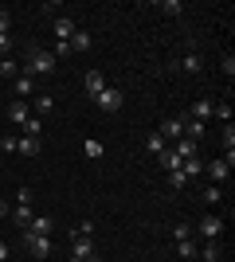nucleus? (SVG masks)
<instances>
[{
  "label": "nucleus",
  "mask_w": 235,
  "mask_h": 262,
  "mask_svg": "<svg viewBox=\"0 0 235 262\" xmlns=\"http://www.w3.org/2000/svg\"><path fill=\"white\" fill-rule=\"evenodd\" d=\"M55 71V55L44 51V47H28V63L20 67V75H51Z\"/></svg>",
  "instance_id": "obj_1"
},
{
  "label": "nucleus",
  "mask_w": 235,
  "mask_h": 262,
  "mask_svg": "<svg viewBox=\"0 0 235 262\" xmlns=\"http://www.w3.org/2000/svg\"><path fill=\"white\" fill-rule=\"evenodd\" d=\"M224 219H220V215H204L200 219V223H196V227H192V235H200V239H208V243H216V239H220V235H224Z\"/></svg>",
  "instance_id": "obj_2"
},
{
  "label": "nucleus",
  "mask_w": 235,
  "mask_h": 262,
  "mask_svg": "<svg viewBox=\"0 0 235 262\" xmlns=\"http://www.w3.org/2000/svg\"><path fill=\"white\" fill-rule=\"evenodd\" d=\"M24 247H28L35 258H51V235H32V231H24Z\"/></svg>",
  "instance_id": "obj_3"
},
{
  "label": "nucleus",
  "mask_w": 235,
  "mask_h": 262,
  "mask_svg": "<svg viewBox=\"0 0 235 262\" xmlns=\"http://www.w3.org/2000/svg\"><path fill=\"white\" fill-rule=\"evenodd\" d=\"M122 98H125V94L118 86H106L98 98H94V106H102V114H118V110H122Z\"/></svg>",
  "instance_id": "obj_4"
},
{
  "label": "nucleus",
  "mask_w": 235,
  "mask_h": 262,
  "mask_svg": "<svg viewBox=\"0 0 235 262\" xmlns=\"http://www.w3.org/2000/svg\"><path fill=\"white\" fill-rule=\"evenodd\" d=\"M90 254H94V243H90V235H71V258L87 262Z\"/></svg>",
  "instance_id": "obj_5"
},
{
  "label": "nucleus",
  "mask_w": 235,
  "mask_h": 262,
  "mask_svg": "<svg viewBox=\"0 0 235 262\" xmlns=\"http://www.w3.org/2000/svg\"><path fill=\"white\" fill-rule=\"evenodd\" d=\"M204 172L212 176V184H224L227 176H231V164H227L224 157H220V161H212V164H204Z\"/></svg>",
  "instance_id": "obj_6"
},
{
  "label": "nucleus",
  "mask_w": 235,
  "mask_h": 262,
  "mask_svg": "<svg viewBox=\"0 0 235 262\" xmlns=\"http://www.w3.org/2000/svg\"><path fill=\"white\" fill-rule=\"evenodd\" d=\"M82 82H87V94H90V98H98L102 90H106V75H102V71H87Z\"/></svg>",
  "instance_id": "obj_7"
},
{
  "label": "nucleus",
  "mask_w": 235,
  "mask_h": 262,
  "mask_svg": "<svg viewBox=\"0 0 235 262\" xmlns=\"http://www.w3.org/2000/svg\"><path fill=\"white\" fill-rule=\"evenodd\" d=\"M224 258V247H220V239L216 243H204L200 251H196V262H220Z\"/></svg>",
  "instance_id": "obj_8"
},
{
  "label": "nucleus",
  "mask_w": 235,
  "mask_h": 262,
  "mask_svg": "<svg viewBox=\"0 0 235 262\" xmlns=\"http://www.w3.org/2000/svg\"><path fill=\"white\" fill-rule=\"evenodd\" d=\"M75 32H78V28H75V20H67V16H59V20H55V39H59V43H67V39H71Z\"/></svg>",
  "instance_id": "obj_9"
},
{
  "label": "nucleus",
  "mask_w": 235,
  "mask_h": 262,
  "mask_svg": "<svg viewBox=\"0 0 235 262\" xmlns=\"http://www.w3.org/2000/svg\"><path fill=\"white\" fill-rule=\"evenodd\" d=\"M32 219H35L32 204H16V211H12V223H16V227H28Z\"/></svg>",
  "instance_id": "obj_10"
},
{
  "label": "nucleus",
  "mask_w": 235,
  "mask_h": 262,
  "mask_svg": "<svg viewBox=\"0 0 235 262\" xmlns=\"http://www.w3.org/2000/svg\"><path fill=\"white\" fill-rule=\"evenodd\" d=\"M51 227H55V219H51V215H35L32 223H28L32 235H51Z\"/></svg>",
  "instance_id": "obj_11"
},
{
  "label": "nucleus",
  "mask_w": 235,
  "mask_h": 262,
  "mask_svg": "<svg viewBox=\"0 0 235 262\" xmlns=\"http://www.w3.org/2000/svg\"><path fill=\"white\" fill-rule=\"evenodd\" d=\"M161 137H184V121L180 118H165L161 121Z\"/></svg>",
  "instance_id": "obj_12"
},
{
  "label": "nucleus",
  "mask_w": 235,
  "mask_h": 262,
  "mask_svg": "<svg viewBox=\"0 0 235 262\" xmlns=\"http://www.w3.org/2000/svg\"><path fill=\"white\" fill-rule=\"evenodd\" d=\"M8 118L16 121V125H24V121L32 118V114H28V102H20V98H16V102H12V106H8Z\"/></svg>",
  "instance_id": "obj_13"
},
{
  "label": "nucleus",
  "mask_w": 235,
  "mask_h": 262,
  "mask_svg": "<svg viewBox=\"0 0 235 262\" xmlns=\"http://www.w3.org/2000/svg\"><path fill=\"white\" fill-rule=\"evenodd\" d=\"M180 172H184V180H192V176L204 172V161L200 157H188V161H180Z\"/></svg>",
  "instance_id": "obj_14"
},
{
  "label": "nucleus",
  "mask_w": 235,
  "mask_h": 262,
  "mask_svg": "<svg viewBox=\"0 0 235 262\" xmlns=\"http://www.w3.org/2000/svg\"><path fill=\"white\" fill-rule=\"evenodd\" d=\"M16 153H24V157H39V137H20Z\"/></svg>",
  "instance_id": "obj_15"
},
{
  "label": "nucleus",
  "mask_w": 235,
  "mask_h": 262,
  "mask_svg": "<svg viewBox=\"0 0 235 262\" xmlns=\"http://www.w3.org/2000/svg\"><path fill=\"white\" fill-rule=\"evenodd\" d=\"M90 47H94L90 32H75V35H71V51H90Z\"/></svg>",
  "instance_id": "obj_16"
},
{
  "label": "nucleus",
  "mask_w": 235,
  "mask_h": 262,
  "mask_svg": "<svg viewBox=\"0 0 235 262\" xmlns=\"http://www.w3.org/2000/svg\"><path fill=\"white\" fill-rule=\"evenodd\" d=\"M32 90H35V78H32V75H16V94H20V102L28 98Z\"/></svg>",
  "instance_id": "obj_17"
},
{
  "label": "nucleus",
  "mask_w": 235,
  "mask_h": 262,
  "mask_svg": "<svg viewBox=\"0 0 235 262\" xmlns=\"http://www.w3.org/2000/svg\"><path fill=\"white\" fill-rule=\"evenodd\" d=\"M200 137H204V121H196V118L184 121V141H200Z\"/></svg>",
  "instance_id": "obj_18"
},
{
  "label": "nucleus",
  "mask_w": 235,
  "mask_h": 262,
  "mask_svg": "<svg viewBox=\"0 0 235 262\" xmlns=\"http://www.w3.org/2000/svg\"><path fill=\"white\" fill-rule=\"evenodd\" d=\"M173 153H177L180 161H188V157H196V141H184V137H180V141H177V149H173Z\"/></svg>",
  "instance_id": "obj_19"
},
{
  "label": "nucleus",
  "mask_w": 235,
  "mask_h": 262,
  "mask_svg": "<svg viewBox=\"0 0 235 262\" xmlns=\"http://www.w3.org/2000/svg\"><path fill=\"white\" fill-rule=\"evenodd\" d=\"M161 168H165V172H177V168H180V157L173 153V149H165V153H161Z\"/></svg>",
  "instance_id": "obj_20"
},
{
  "label": "nucleus",
  "mask_w": 235,
  "mask_h": 262,
  "mask_svg": "<svg viewBox=\"0 0 235 262\" xmlns=\"http://www.w3.org/2000/svg\"><path fill=\"white\" fill-rule=\"evenodd\" d=\"M200 55H184V59H180V71H188V75H200Z\"/></svg>",
  "instance_id": "obj_21"
},
{
  "label": "nucleus",
  "mask_w": 235,
  "mask_h": 262,
  "mask_svg": "<svg viewBox=\"0 0 235 262\" xmlns=\"http://www.w3.org/2000/svg\"><path fill=\"white\" fill-rule=\"evenodd\" d=\"M145 149L161 157V153H165V137H161V133H149V137H145Z\"/></svg>",
  "instance_id": "obj_22"
},
{
  "label": "nucleus",
  "mask_w": 235,
  "mask_h": 262,
  "mask_svg": "<svg viewBox=\"0 0 235 262\" xmlns=\"http://www.w3.org/2000/svg\"><path fill=\"white\" fill-rule=\"evenodd\" d=\"M192 118H196V121H208V118H212V102H196V106H192Z\"/></svg>",
  "instance_id": "obj_23"
},
{
  "label": "nucleus",
  "mask_w": 235,
  "mask_h": 262,
  "mask_svg": "<svg viewBox=\"0 0 235 262\" xmlns=\"http://www.w3.org/2000/svg\"><path fill=\"white\" fill-rule=\"evenodd\" d=\"M168 235H173V243H184V239H192V227H188V223H177Z\"/></svg>",
  "instance_id": "obj_24"
},
{
  "label": "nucleus",
  "mask_w": 235,
  "mask_h": 262,
  "mask_svg": "<svg viewBox=\"0 0 235 262\" xmlns=\"http://www.w3.org/2000/svg\"><path fill=\"white\" fill-rule=\"evenodd\" d=\"M177 254H180V258H196V243H192V239H184V243H177Z\"/></svg>",
  "instance_id": "obj_25"
},
{
  "label": "nucleus",
  "mask_w": 235,
  "mask_h": 262,
  "mask_svg": "<svg viewBox=\"0 0 235 262\" xmlns=\"http://www.w3.org/2000/svg\"><path fill=\"white\" fill-rule=\"evenodd\" d=\"M220 200H224L220 184H208V188H204V204H220Z\"/></svg>",
  "instance_id": "obj_26"
},
{
  "label": "nucleus",
  "mask_w": 235,
  "mask_h": 262,
  "mask_svg": "<svg viewBox=\"0 0 235 262\" xmlns=\"http://www.w3.org/2000/svg\"><path fill=\"white\" fill-rule=\"evenodd\" d=\"M16 75H20V67L12 59H0V78H16Z\"/></svg>",
  "instance_id": "obj_27"
},
{
  "label": "nucleus",
  "mask_w": 235,
  "mask_h": 262,
  "mask_svg": "<svg viewBox=\"0 0 235 262\" xmlns=\"http://www.w3.org/2000/svg\"><path fill=\"white\" fill-rule=\"evenodd\" d=\"M35 110H39V114H51V110H55V98H51V94H39V98H35Z\"/></svg>",
  "instance_id": "obj_28"
},
{
  "label": "nucleus",
  "mask_w": 235,
  "mask_h": 262,
  "mask_svg": "<svg viewBox=\"0 0 235 262\" xmlns=\"http://www.w3.org/2000/svg\"><path fill=\"white\" fill-rule=\"evenodd\" d=\"M184 184H188V180H184V172H180V168H177V172H168V188H177V192H180Z\"/></svg>",
  "instance_id": "obj_29"
},
{
  "label": "nucleus",
  "mask_w": 235,
  "mask_h": 262,
  "mask_svg": "<svg viewBox=\"0 0 235 262\" xmlns=\"http://www.w3.org/2000/svg\"><path fill=\"white\" fill-rule=\"evenodd\" d=\"M24 133H28V137H39V118H28V121H24Z\"/></svg>",
  "instance_id": "obj_30"
},
{
  "label": "nucleus",
  "mask_w": 235,
  "mask_h": 262,
  "mask_svg": "<svg viewBox=\"0 0 235 262\" xmlns=\"http://www.w3.org/2000/svg\"><path fill=\"white\" fill-rule=\"evenodd\" d=\"M224 149H227V153H235V129H231V125L224 129Z\"/></svg>",
  "instance_id": "obj_31"
},
{
  "label": "nucleus",
  "mask_w": 235,
  "mask_h": 262,
  "mask_svg": "<svg viewBox=\"0 0 235 262\" xmlns=\"http://www.w3.org/2000/svg\"><path fill=\"white\" fill-rule=\"evenodd\" d=\"M16 145H20V137H0V149H4V153H16Z\"/></svg>",
  "instance_id": "obj_32"
},
{
  "label": "nucleus",
  "mask_w": 235,
  "mask_h": 262,
  "mask_svg": "<svg viewBox=\"0 0 235 262\" xmlns=\"http://www.w3.org/2000/svg\"><path fill=\"white\" fill-rule=\"evenodd\" d=\"M90 231H94V223H90V219H82V223H78V227L71 231V235H90Z\"/></svg>",
  "instance_id": "obj_33"
},
{
  "label": "nucleus",
  "mask_w": 235,
  "mask_h": 262,
  "mask_svg": "<svg viewBox=\"0 0 235 262\" xmlns=\"http://www.w3.org/2000/svg\"><path fill=\"white\" fill-rule=\"evenodd\" d=\"M16 204H32V188H20V192H16Z\"/></svg>",
  "instance_id": "obj_34"
},
{
  "label": "nucleus",
  "mask_w": 235,
  "mask_h": 262,
  "mask_svg": "<svg viewBox=\"0 0 235 262\" xmlns=\"http://www.w3.org/2000/svg\"><path fill=\"white\" fill-rule=\"evenodd\" d=\"M8 28H12V16H8V12H0V35H8Z\"/></svg>",
  "instance_id": "obj_35"
},
{
  "label": "nucleus",
  "mask_w": 235,
  "mask_h": 262,
  "mask_svg": "<svg viewBox=\"0 0 235 262\" xmlns=\"http://www.w3.org/2000/svg\"><path fill=\"white\" fill-rule=\"evenodd\" d=\"M165 12L168 16H180V0H165Z\"/></svg>",
  "instance_id": "obj_36"
},
{
  "label": "nucleus",
  "mask_w": 235,
  "mask_h": 262,
  "mask_svg": "<svg viewBox=\"0 0 235 262\" xmlns=\"http://www.w3.org/2000/svg\"><path fill=\"white\" fill-rule=\"evenodd\" d=\"M87 157H102V145L98 141H87Z\"/></svg>",
  "instance_id": "obj_37"
},
{
  "label": "nucleus",
  "mask_w": 235,
  "mask_h": 262,
  "mask_svg": "<svg viewBox=\"0 0 235 262\" xmlns=\"http://www.w3.org/2000/svg\"><path fill=\"white\" fill-rule=\"evenodd\" d=\"M51 55H55V59H59V55H71V39H67V43H55V51H51Z\"/></svg>",
  "instance_id": "obj_38"
},
{
  "label": "nucleus",
  "mask_w": 235,
  "mask_h": 262,
  "mask_svg": "<svg viewBox=\"0 0 235 262\" xmlns=\"http://www.w3.org/2000/svg\"><path fill=\"white\" fill-rule=\"evenodd\" d=\"M8 47H12V39H8V35H0V55H4V59H8Z\"/></svg>",
  "instance_id": "obj_39"
},
{
  "label": "nucleus",
  "mask_w": 235,
  "mask_h": 262,
  "mask_svg": "<svg viewBox=\"0 0 235 262\" xmlns=\"http://www.w3.org/2000/svg\"><path fill=\"white\" fill-rule=\"evenodd\" d=\"M0 219H8V200H0Z\"/></svg>",
  "instance_id": "obj_40"
},
{
  "label": "nucleus",
  "mask_w": 235,
  "mask_h": 262,
  "mask_svg": "<svg viewBox=\"0 0 235 262\" xmlns=\"http://www.w3.org/2000/svg\"><path fill=\"white\" fill-rule=\"evenodd\" d=\"M0 262H8V247L4 243H0Z\"/></svg>",
  "instance_id": "obj_41"
},
{
  "label": "nucleus",
  "mask_w": 235,
  "mask_h": 262,
  "mask_svg": "<svg viewBox=\"0 0 235 262\" xmlns=\"http://www.w3.org/2000/svg\"><path fill=\"white\" fill-rule=\"evenodd\" d=\"M87 262H102V258H98V254H90V258H87Z\"/></svg>",
  "instance_id": "obj_42"
},
{
  "label": "nucleus",
  "mask_w": 235,
  "mask_h": 262,
  "mask_svg": "<svg viewBox=\"0 0 235 262\" xmlns=\"http://www.w3.org/2000/svg\"><path fill=\"white\" fill-rule=\"evenodd\" d=\"M67 262H78V258H67Z\"/></svg>",
  "instance_id": "obj_43"
}]
</instances>
